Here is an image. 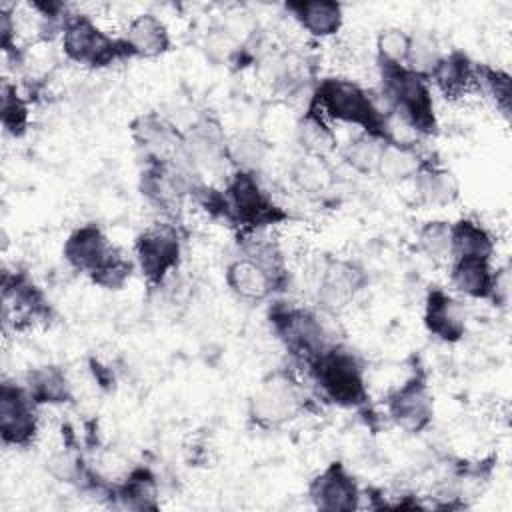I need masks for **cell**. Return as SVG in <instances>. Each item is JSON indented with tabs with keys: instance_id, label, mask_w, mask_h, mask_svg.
Returning a JSON list of instances; mask_svg holds the SVG:
<instances>
[{
	"instance_id": "1",
	"label": "cell",
	"mask_w": 512,
	"mask_h": 512,
	"mask_svg": "<svg viewBox=\"0 0 512 512\" xmlns=\"http://www.w3.org/2000/svg\"><path fill=\"white\" fill-rule=\"evenodd\" d=\"M380 96L388 114L400 120L414 136H432L438 130L432 86L428 78L406 66L380 64Z\"/></svg>"
},
{
	"instance_id": "2",
	"label": "cell",
	"mask_w": 512,
	"mask_h": 512,
	"mask_svg": "<svg viewBox=\"0 0 512 512\" xmlns=\"http://www.w3.org/2000/svg\"><path fill=\"white\" fill-rule=\"evenodd\" d=\"M310 102L330 122L358 126L366 134H374L388 140V112H384L376 98L354 80L336 76L322 78L316 82Z\"/></svg>"
},
{
	"instance_id": "3",
	"label": "cell",
	"mask_w": 512,
	"mask_h": 512,
	"mask_svg": "<svg viewBox=\"0 0 512 512\" xmlns=\"http://www.w3.org/2000/svg\"><path fill=\"white\" fill-rule=\"evenodd\" d=\"M320 396L340 408H360L368 400L364 366L358 354L336 342L308 364Z\"/></svg>"
},
{
	"instance_id": "4",
	"label": "cell",
	"mask_w": 512,
	"mask_h": 512,
	"mask_svg": "<svg viewBox=\"0 0 512 512\" xmlns=\"http://www.w3.org/2000/svg\"><path fill=\"white\" fill-rule=\"evenodd\" d=\"M308 396L300 380L288 370L268 374L248 398V418L262 430H274L300 416Z\"/></svg>"
},
{
	"instance_id": "5",
	"label": "cell",
	"mask_w": 512,
	"mask_h": 512,
	"mask_svg": "<svg viewBox=\"0 0 512 512\" xmlns=\"http://www.w3.org/2000/svg\"><path fill=\"white\" fill-rule=\"evenodd\" d=\"M60 46L66 60L90 70L108 68L128 58L120 36L102 30L88 14H70L66 18Z\"/></svg>"
},
{
	"instance_id": "6",
	"label": "cell",
	"mask_w": 512,
	"mask_h": 512,
	"mask_svg": "<svg viewBox=\"0 0 512 512\" xmlns=\"http://www.w3.org/2000/svg\"><path fill=\"white\" fill-rule=\"evenodd\" d=\"M326 312L296 306H280L270 314L272 328L286 350L306 366L326 348L336 344L326 320Z\"/></svg>"
},
{
	"instance_id": "7",
	"label": "cell",
	"mask_w": 512,
	"mask_h": 512,
	"mask_svg": "<svg viewBox=\"0 0 512 512\" xmlns=\"http://www.w3.org/2000/svg\"><path fill=\"white\" fill-rule=\"evenodd\" d=\"M222 192L226 200L228 222L242 226L246 232L262 230L286 218V214L280 210V206L274 204L272 196L254 172L234 170Z\"/></svg>"
},
{
	"instance_id": "8",
	"label": "cell",
	"mask_w": 512,
	"mask_h": 512,
	"mask_svg": "<svg viewBox=\"0 0 512 512\" xmlns=\"http://www.w3.org/2000/svg\"><path fill=\"white\" fill-rule=\"evenodd\" d=\"M182 240L172 224H152L134 240V264L150 288H162L178 270Z\"/></svg>"
},
{
	"instance_id": "9",
	"label": "cell",
	"mask_w": 512,
	"mask_h": 512,
	"mask_svg": "<svg viewBox=\"0 0 512 512\" xmlns=\"http://www.w3.org/2000/svg\"><path fill=\"white\" fill-rule=\"evenodd\" d=\"M38 408L24 384L6 380L0 384V438L4 446L28 448L34 444L40 430Z\"/></svg>"
},
{
	"instance_id": "10",
	"label": "cell",
	"mask_w": 512,
	"mask_h": 512,
	"mask_svg": "<svg viewBox=\"0 0 512 512\" xmlns=\"http://www.w3.org/2000/svg\"><path fill=\"white\" fill-rule=\"evenodd\" d=\"M386 414L394 426L418 434L432 424L434 396L422 376H412L394 388L386 398Z\"/></svg>"
},
{
	"instance_id": "11",
	"label": "cell",
	"mask_w": 512,
	"mask_h": 512,
	"mask_svg": "<svg viewBox=\"0 0 512 512\" xmlns=\"http://www.w3.org/2000/svg\"><path fill=\"white\" fill-rule=\"evenodd\" d=\"M364 284H366V274L358 264L342 258H330L324 264L318 278V288H316L318 308L326 314L336 316L356 298V294L364 288Z\"/></svg>"
},
{
	"instance_id": "12",
	"label": "cell",
	"mask_w": 512,
	"mask_h": 512,
	"mask_svg": "<svg viewBox=\"0 0 512 512\" xmlns=\"http://www.w3.org/2000/svg\"><path fill=\"white\" fill-rule=\"evenodd\" d=\"M308 498L324 512H352L360 508V486L342 462H332L308 484Z\"/></svg>"
},
{
	"instance_id": "13",
	"label": "cell",
	"mask_w": 512,
	"mask_h": 512,
	"mask_svg": "<svg viewBox=\"0 0 512 512\" xmlns=\"http://www.w3.org/2000/svg\"><path fill=\"white\" fill-rule=\"evenodd\" d=\"M130 136L146 162H166L180 154L182 130L160 112H142L130 122Z\"/></svg>"
},
{
	"instance_id": "14",
	"label": "cell",
	"mask_w": 512,
	"mask_h": 512,
	"mask_svg": "<svg viewBox=\"0 0 512 512\" xmlns=\"http://www.w3.org/2000/svg\"><path fill=\"white\" fill-rule=\"evenodd\" d=\"M118 248L108 240L98 224H82L68 234L62 246V256L76 272L94 276Z\"/></svg>"
},
{
	"instance_id": "15",
	"label": "cell",
	"mask_w": 512,
	"mask_h": 512,
	"mask_svg": "<svg viewBox=\"0 0 512 512\" xmlns=\"http://www.w3.org/2000/svg\"><path fill=\"white\" fill-rule=\"evenodd\" d=\"M50 306L42 290L26 276H4L2 284V320L4 326L10 322L14 328L40 322L48 318Z\"/></svg>"
},
{
	"instance_id": "16",
	"label": "cell",
	"mask_w": 512,
	"mask_h": 512,
	"mask_svg": "<svg viewBox=\"0 0 512 512\" xmlns=\"http://www.w3.org/2000/svg\"><path fill=\"white\" fill-rule=\"evenodd\" d=\"M120 40L124 44L128 58H142V60L160 58L172 46V38L166 22L152 12H142L132 16L120 34Z\"/></svg>"
},
{
	"instance_id": "17",
	"label": "cell",
	"mask_w": 512,
	"mask_h": 512,
	"mask_svg": "<svg viewBox=\"0 0 512 512\" xmlns=\"http://www.w3.org/2000/svg\"><path fill=\"white\" fill-rule=\"evenodd\" d=\"M424 326L440 342L454 344L464 338L466 314L462 304L446 290L432 288L424 300Z\"/></svg>"
},
{
	"instance_id": "18",
	"label": "cell",
	"mask_w": 512,
	"mask_h": 512,
	"mask_svg": "<svg viewBox=\"0 0 512 512\" xmlns=\"http://www.w3.org/2000/svg\"><path fill=\"white\" fill-rule=\"evenodd\" d=\"M270 82L274 92L286 102L300 100L302 94H308V98H312L316 88L314 68L310 60L296 50H286L272 58Z\"/></svg>"
},
{
	"instance_id": "19",
	"label": "cell",
	"mask_w": 512,
	"mask_h": 512,
	"mask_svg": "<svg viewBox=\"0 0 512 512\" xmlns=\"http://www.w3.org/2000/svg\"><path fill=\"white\" fill-rule=\"evenodd\" d=\"M292 20L312 38L326 40L340 32L344 24V8L332 0H300L284 4Z\"/></svg>"
},
{
	"instance_id": "20",
	"label": "cell",
	"mask_w": 512,
	"mask_h": 512,
	"mask_svg": "<svg viewBox=\"0 0 512 512\" xmlns=\"http://www.w3.org/2000/svg\"><path fill=\"white\" fill-rule=\"evenodd\" d=\"M226 284L230 292L242 300L258 302L280 290L278 280L248 256H238L226 266Z\"/></svg>"
},
{
	"instance_id": "21",
	"label": "cell",
	"mask_w": 512,
	"mask_h": 512,
	"mask_svg": "<svg viewBox=\"0 0 512 512\" xmlns=\"http://www.w3.org/2000/svg\"><path fill=\"white\" fill-rule=\"evenodd\" d=\"M474 66L468 54L460 50L446 52L432 74L428 76L430 86H434L446 100H458L474 90Z\"/></svg>"
},
{
	"instance_id": "22",
	"label": "cell",
	"mask_w": 512,
	"mask_h": 512,
	"mask_svg": "<svg viewBox=\"0 0 512 512\" xmlns=\"http://www.w3.org/2000/svg\"><path fill=\"white\" fill-rule=\"evenodd\" d=\"M496 268L486 258H452L450 284L452 288L472 300H490L494 288Z\"/></svg>"
},
{
	"instance_id": "23",
	"label": "cell",
	"mask_w": 512,
	"mask_h": 512,
	"mask_svg": "<svg viewBox=\"0 0 512 512\" xmlns=\"http://www.w3.org/2000/svg\"><path fill=\"white\" fill-rule=\"evenodd\" d=\"M296 142L302 148V154L326 158L338 148L336 134L330 126V120L310 102L294 126Z\"/></svg>"
},
{
	"instance_id": "24",
	"label": "cell",
	"mask_w": 512,
	"mask_h": 512,
	"mask_svg": "<svg viewBox=\"0 0 512 512\" xmlns=\"http://www.w3.org/2000/svg\"><path fill=\"white\" fill-rule=\"evenodd\" d=\"M26 390L38 406H60L68 404L74 396L72 384L60 366H38L26 376Z\"/></svg>"
},
{
	"instance_id": "25",
	"label": "cell",
	"mask_w": 512,
	"mask_h": 512,
	"mask_svg": "<svg viewBox=\"0 0 512 512\" xmlns=\"http://www.w3.org/2000/svg\"><path fill=\"white\" fill-rule=\"evenodd\" d=\"M416 196L426 206H446L458 198L460 186L454 174L432 160H426L418 174L412 178Z\"/></svg>"
},
{
	"instance_id": "26",
	"label": "cell",
	"mask_w": 512,
	"mask_h": 512,
	"mask_svg": "<svg viewBox=\"0 0 512 512\" xmlns=\"http://www.w3.org/2000/svg\"><path fill=\"white\" fill-rule=\"evenodd\" d=\"M428 158L416 148L414 142H392L388 140L382 148L376 174L388 182L412 180Z\"/></svg>"
},
{
	"instance_id": "27",
	"label": "cell",
	"mask_w": 512,
	"mask_h": 512,
	"mask_svg": "<svg viewBox=\"0 0 512 512\" xmlns=\"http://www.w3.org/2000/svg\"><path fill=\"white\" fill-rule=\"evenodd\" d=\"M120 508L150 510L158 506V484L148 468H134L118 486H112V494Z\"/></svg>"
},
{
	"instance_id": "28",
	"label": "cell",
	"mask_w": 512,
	"mask_h": 512,
	"mask_svg": "<svg viewBox=\"0 0 512 512\" xmlns=\"http://www.w3.org/2000/svg\"><path fill=\"white\" fill-rule=\"evenodd\" d=\"M492 256H494V238L480 222L472 218H460L452 222V258L492 260Z\"/></svg>"
},
{
	"instance_id": "29",
	"label": "cell",
	"mask_w": 512,
	"mask_h": 512,
	"mask_svg": "<svg viewBox=\"0 0 512 512\" xmlns=\"http://www.w3.org/2000/svg\"><path fill=\"white\" fill-rule=\"evenodd\" d=\"M270 156V142L256 132H240L228 138L226 158L234 170L258 174Z\"/></svg>"
},
{
	"instance_id": "30",
	"label": "cell",
	"mask_w": 512,
	"mask_h": 512,
	"mask_svg": "<svg viewBox=\"0 0 512 512\" xmlns=\"http://www.w3.org/2000/svg\"><path fill=\"white\" fill-rule=\"evenodd\" d=\"M290 180L306 194H322L332 188L334 172L326 158L302 154L290 166Z\"/></svg>"
},
{
	"instance_id": "31",
	"label": "cell",
	"mask_w": 512,
	"mask_h": 512,
	"mask_svg": "<svg viewBox=\"0 0 512 512\" xmlns=\"http://www.w3.org/2000/svg\"><path fill=\"white\" fill-rule=\"evenodd\" d=\"M474 90H478L486 100H490L498 112L506 118L510 116V74L488 64L474 66Z\"/></svg>"
},
{
	"instance_id": "32",
	"label": "cell",
	"mask_w": 512,
	"mask_h": 512,
	"mask_svg": "<svg viewBox=\"0 0 512 512\" xmlns=\"http://www.w3.org/2000/svg\"><path fill=\"white\" fill-rule=\"evenodd\" d=\"M0 116L4 132L20 138L26 134L30 124V104L28 100L18 92V88L10 82L2 84V96H0Z\"/></svg>"
},
{
	"instance_id": "33",
	"label": "cell",
	"mask_w": 512,
	"mask_h": 512,
	"mask_svg": "<svg viewBox=\"0 0 512 512\" xmlns=\"http://www.w3.org/2000/svg\"><path fill=\"white\" fill-rule=\"evenodd\" d=\"M386 142H388L386 138L362 132L358 138L350 140L342 148V158L350 168H354L360 174L376 172V166Z\"/></svg>"
},
{
	"instance_id": "34",
	"label": "cell",
	"mask_w": 512,
	"mask_h": 512,
	"mask_svg": "<svg viewBox=\"0 0 512 512\" xmlns=\"http://www.w3.org/2000/svg\"><path fill=\"white\" fill-rule=\"evenodd\" d=\"M418 248L432 262H450L452 258V222L430 220L418 230Z\"/></svg>"
},
{
	"instance_id": "35",
	"label": "cell",
	"mask_w": 512,
	"mask_h": 512,
	"mask_svg": "<svg viewBox=\"0 0 512 512\" xmlns=\"http://www.w3.org/2000/svg\"><path fill=\"white\" fill-rule=\"evenodd\" d=\"M442 56H444V52L432 34H426V32L410 34V48H408L404 66L410 68L412 72L428 78Z\"/></svg>"
},
{
	"instance_id": "36",
	"label": "cell",
	"mask_w": 512,
	"mask_h": 512,
	"mask_svg": "<svg viewBox=\"0 0 512 512\" xmlns=\"http://www.w3.org/2000/svg\"><path fill=\"white\" fill-rule=\"evenodd\" d=\"M410 48V34L404 28H384L376 36V62L404 66Z\"/></svg>"
},
{
	"instance_id": "37",
	"label": "cell",
	"mask_w": 512,
	"mask_h": 512,
	"mask_svg": "<svg viewBox=\"0 0 512 512\" xmlns=\"http://www.w3.org/2000/svg\"><path fill=\"white\" fill-rule=\"evenodd\" d=\"M48 470L54 478H58L60 482H80L86 468L82 466V462L78 460L76 454H72L70 450H62L50 456V460L46 462Z\"/></svg>"
}]
</instances>
